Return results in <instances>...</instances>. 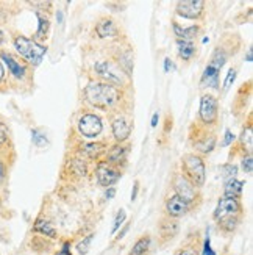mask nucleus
<instances>
[{
    "label": "nucleus",
    "mask_w": 253,
    "mask_h": 255,
    "mask_svg": "<svg viewBox=\"0 0 253 255\" xmlns=\"http://www.w3.org/2000/svg\"><path fill=\"white\" fill-rule=\"evenodd\" d=\"M84 99L92 107L106 110L117 104V101L120 99V91L113 85L91 82L84 88Z\"/></svg>",
    "instance_id": "nucleus-1"
},
{
    "label": "nucleus",
    "mask_w": 253,
    "mask_h": 255,
    "mask_svg": "<svg viewBox=\"0 0 253 255\" xmlns=\"http://www.w3.org/2000/svg\"><path fill=\"white\" fill-rule=\"evenodd\" d=\"M181 166L184 171V177L188 179L194 186H202L206 179V169H205V163L199 157V155L188 153L184 155L181 160Z\"/></svg>",
    "instance_id": "nucleus-2"
},
{
    "label": "nucleus",
    "mask_w": 253,
    "mask_h": 255,
    "mask_svg": "<svg viewBox=\"0 0 253 255\" xmlns=\"http://www.w3.org/2000/svg\"><path fill=\"white\" fill-rule=\"evenodd\" d=\"M14 47L28 63L35 64V66L42 61L44 55H46V52H47L46 46L38 44V42H35L33 39H28L25 36H17L14 39Z\"/></svg>",
    "instance_id": "nucleus-3"
},
{
    "label": "nucleus",
    "mask_w": 253,
    "mask_h": 255,
    "mask_svg": "<svg viewBox=\"0 0 253 255\" xmlns=\"http://www.w3.org/2000/svg\"><path fill=\"white\" fill-rule=\"evenodd\" d=\"M95 72L102 77L103 80H106L108 85H124L125 83V77L122 69H119L116 64L109 63V61H98L94 66Z\"/></svg>",
    "instance_id": "nucleus-4"
},
{
    "label": "nucleus",
    "mask_w": 253,
    "mask_h": 255,
    "mask_svg": "<svg viewBox=\"0 0 253 255\" xmlns=\"http://www.w3.org/2000/svg\"><path fill=\"white\" fill-rule=\"evenodd\" d=\"M241 212H243V207H241L239 199L236 197H222L219 201L216 210H214V219L216 221H221L225 218H232V216H239Z\"/></svg>",
    "instance_id": "nucleus-5"
},
{
    "label": "nucleus",
    "mask_w": 253,
    "mask_h": 255,
    "mask_svg": "<svg viewBox=\"0 0 253 255\" xmlns=\"http://www.w3.org/2000/svg\"><path fill=\"white\" fill-rule=\"evenodd\" d=\"M103 124L98 116L92 115V113H87L83 115L79 121V130L83 136L86 138H95L102 133Z\"/></svg>",
    "instance_id": "nucleus-6"
},
{
    "label": "nucleus",
    "mask_w": 253,
    "mask_h": 255,
    "mask_svg": "<svg viewBox=\"0 0 253 255\" xmlns=\"http://www.w3.org/2000/svg\"><path fill=\"white\" fill-rule=\"evenodd\" d=\"M217 113H219V108H217V101L210 96V94H205L200 99V110H199V116L200 121L203 124H214L217 121Z\"/></svg>",
    "instance_id": "nucleus-7"
},
{
    "label": "nucleus",
    "mask_w": 253,
    "mask_h": 255,
    "mask_svg": "<svg viewBox=\"0 0 253 255\" xmlns=\"http://www.w3.org/2000/svg\"><path fill=\"white\" fill-rule=\"evenodd\" d=\"M173 188H175V191H177V196L181 197L183 201L186 204H192L195 199H197V190H195V186L186 179L184 175H177L175 177V180H173Z\"/></svg>",
    "instance_id": "nucleus-8"
},
{
    "label": "nucleus",
    "mask_w": 253,
    "mask_h": 255,
    "mask_svg": "<svg viewBox=\"0 0 253 255\" xmlns=\"http://www.w3.org/2000/svg\"><path fill=\"white\" fill-rule=\"evenodd\" d=\"M205 8L202 0H183L177 3V14L186 19H199Z\"/></svg>",
    "instance_id": "nucleus-9"
},
{
    "label": "nucleus",
    "mask_w": 253,
    "mask_h": 255,
    "mask_svg": "<svg viewBox=\"0 0 253 255\" xmlns=\"http://www.w3.org/2000/svg\"><path fill=\"white\" fill-rule=\"evenodd\" d=\"M120 179V171H117L108 163H98L97 166V180L102 186H113Z\"/></svg>",
    "instance_id": "nucleus-10"
},
{
    "label": "nucleus",
    "mask_w": 253,
    "mask_h": 255,
    "mask_svg": "<svg viewBox=\"0 0 253 255\" xmlns=\"http://www.w3.org/2000/svg\"><path fill=\"white\" fill-rule=\"evenodd\" d=\"M188 212H189V204H186L183 199L178 197L177 194L172 196L170 199H168L166 213L169 215V218H181Z\"/></svg>",
    "instance_id": "nucleus-11"
},
{
    "label": "nucleus",
    "mask_w": 253,
    "mask_h": 255,
    "mask_svg": "<svg viewBox=\"0 0 253 255\" xmlns=\"http://www.w3.org/2000/svg\"><path fill=\"white\" fill-rule=\"evenodd\" d=\"M131 133V124L124 118H117L113 121V135L116 138L117 142H122L125 139H128Z\"/></svg>",
    "instance_id": "nucleus-12"
},
{
    "label": "nucleus",
    "mask_w": 253,
    "mask_h": 255,
    "mask_svg": "<svg viewBox=\"0 0 253 255\" xmlns=\"http://www.w3.org/2000/svg\"><path fill=\"white\" fill-rule=\"evenodd\" d=\"M0 57L3 58V61L6 63V66H8V71L13 74L16 79H22V77L25 75V72H27V69H25V66H22L20 63H17L13 57H11L9 53H0Z\"/></svg>",
    "instance_id": "nucleus-13"
},
{
    "label": "nucleus",
    "mask_w": 253,
    "mask_h": 255,
    "mask_svg": "<svg viewBox=\"0 0 253 255\" xmlns=\"http://www.w3.org/2000/svg\"><path fill=\"white\" fill-rule=\"evenodd\" d=\"M95 31L100 38H111L117 35V27L114 25V22L111 19H102L97 24Z\"/></svg>",
    "instance_id": "nucleus-14"
},
{
    "label": "nucleus",
    "mask_w": 253,
    "mask_h": 255,
    "mask_svg": "<svg viewBox=\"0 0 253 255\" xmlns=\"http://www.w3.org/2000/svg\"><path fill=\"white\" fill-rule=\"evenodd\" d=\"M160 234L164 240H170L178 234V224L173 219H163L160 224Z\"/></svg>",
    "instance_id": "nucleus-15"
},
{
    "label": "nucleus",
    "mask_w": 253,
    "mask_h": 255,
    "mask_svg": "<svg viewBox=\"0 0 253 255\" xmlns=\"http://www.w3.org/2000/svg\"><path fill=\"white\" fill-rule=\"evenodd\" d=\"M243 188H244V182L235 179H228L224 188V196L225 197H236L239 199V196L243 194Z\"/></svg>",
    "instance_id": "nucleus-16"
},
{
    "label": "nucleus",
    "mask_w": 253,
    "mask_h": 255,
    "mask_svg": "<svg viewBox=\"0 0 253 255\" xmlns=\"http://www.w3.org/2000/svg\"><path fill=\"white\" fill-rule=\"evenodd\" d=\"M173 31L175 35L178 36V39L181 41H191L194 36H197V31H199V27L197 25H191V27H186V28H181L177 22H173Z\"/></svg>",
    "instance_id": "nucleus-17"
},
{
    "label": "nucleus",
    "mask_w": 253,
    "mask_h": 255,
    "mask_svg": "<svg viewBox=\"0 0 253 255\" xmlns=\"http://www.w3.org/2000/svg\"><path fill=\"white\" fill-rule=\"evenodd\" d=\"M33 230L38 232V234H41V235H46V237H50V238H57V232H55L53 226L47 219H38L35 223V226H33Z\"/></svg>",
    "instance_id": "nucleus-18"
},
{
    "label": "nucleus",
    "mask_w": 253,
    "mask_h": 255,
    "mask_svg": "<svg viewBox=\"0 0 253 255\" xmlns=\"http://www.w3.org/2000/svg\"><path fill=\"white\" fill-rule=\"evenodd\" d=\"M177 47H178V55L183 58V60H191L195 53V44L192 41H181L178 39L177 41Z\"/></svg>",
    "instance_id": "nucleus-19"
},
{
    "label": "nucleus",
    "mask_w": 253,
    "mask_h": 255,
    "mask_svg": "<svg viewBox=\"0 0 253 255\" xmlns=\"http://www.w3.org/2000/svg\"><path fill=\"white\" fill-rule=\"evenodd\" d=\"M194 147L199 150V152H202V153H210V152H213L214 150V147H216V136L214 135H210V136H203L202 139H199V141H195V144H194Z\"/></svg>",
    "instance_id": "nucleus-20"
},
{
    "label": "nucleus",
    "mask_w": 253,
    "mask_h": 255,
    "mask_svg": "<svg viewBox=\"0 0 253 255\" xmlns=\"http://www.w3.org/2000/svg\"><path fill=\"white\" fill-rule=\"evenodd\" d=\"M128 153V147L127 146H120V144H116L108 152V161L109 163H120Z\"/></svg>",
    "instance_id": "nucleus-21"
},
{
    "label": "nucleus",
    "mask_w": 253,
    "mask_h": 255,
    "mask_svg": "<svg viewBox=\"0 0 253 255\" xmlns=\"http://www.w3.org/2000/svg\"><path fill=\"white\" fill-rule=\"evenodd\" d=\"M149 248H150V237H142L135 243V246L131 248L130 255H146Z\"/></svg>",
    "instance_id": "nucleus-22"
},
{
    "label": "nucleus",
    "mask_w": 253,
    "mask_h": 255,
    "mask_svg": "<svg viewBox=\"0 0 253 255\" xmlns=\"http://www.w3.org/2000/svg\"><path fill=\"white\" fill-rule=\"evenodd\" d=\"M217 223H219V227H221L224 232H233V230H236V227L239 224V216L225 218V219L217 221Z\"/></svg>",
    "instance_id": "nucleus-23"
},
{
    "label": "nucleus",
    "mask_w": 253,
    "mask_h": 255,
    "mask_svg": "<svg viewBox=\"0 0 253 255\" xmlns=\"http://www.w3.org/2000/svg\"><path fill=\"white\" fill-rule=\"evenodd\" d=\"M225 61H227V55H225V52L221 50V49H217V50L214 52V55H213L210 66H213V68L217 69V71H221V68L225 64Z\"/></svg>",
    "instance_id": "nucleus-24"
},
{
    "label": "nucleus",
    "mask_w": 253,
    "mask_h": 255,
    "mask_svg": "<svg viewBox=\"0 0 253 255\" xmlns=\"http://www.w3.org/2000/svg\"><path fill=\"white\" fill-rule=\"evenodd\" d=\"M38 20H39V27L36 31V38H44L49 30V20H47V17H42L39 14H38Z\"/></svg>",
    "instance_id": "nucleus-25"
},
{
    "label": "nucleus",
    "mask_w": 253,
    "mask_h": 255,
    "mask_svg": "<svg viewBox=\"0 0 253 255\" xmlns=\"http://www.w3.org/2000/svg\"><path fill=\"white\" fill-rule=\"evenodd\" d=\"M94 235H87L86 238H83V241L79 243V246H77V251H79L80 255H86L87 251H89V245H91V241H92Z\"/></svg>",
    "instance_id": "nucleus-26"
},
{
    "label": "nucleus",
    "mask_w": 253,
    "mask_h": 255,
    "mask_svg": "<svg viewBox=\"0 0 253 255\" xmlns=\"http://www.w3.org/2000/svg\"><path fill=\"white\" fill-rule=\"evenodd\" d=\"M103 149V144H86L84 152L89 155V157H94V155H98Z\"/></svg>",
    "instance_id": "nucleus-27"
},
{
    "label": "nucleus",
    "mask_w": 253,
    "mask_h": 255,
    "mask_svg": "<svg viewBox=\"0 0 253 255\" xmlns=\"http://www.w3.org/2000/svg\"><path fill=\"white\" fill-rule=\"evenodd\" d=\"M125 210H119L117 212V216L114 219V226H113V230H111V234H116V232L119 230V227L124 224V221H125Z\"/></svg>",
    "instance_id": "nucleus-28"
},
{
    "label": "nucleus",
    "mask_w": 253,
    "mask_h": 255,
    "mask_svg": "<svg viewBox=\"0 0 253 255\" xmlns=\"http://www.w3.org/2000/svg\"><path fill=\"white\" fill-rule=\"evenodd\" d=\"M222 174H224V177L228 180V179H235L236 177V171H238V168L235 164H225V166H222Z\"/></svg>",
    "instance_id": "nucleus-29"
},
{
    "label": "nucleus",
    "mask_w": 253,
    "mask_h": 255,
    "mask_svg": "<svg viewBox=\"0 0 253 255\" xmlns=\"http://www.w3.org/2000/svg\"><path fill=\"white\" fill-rule=\"evenodd\" d=\"M31 138H33V141H35L36 146H44V144H47V138L44 136L42 133H39L38 130L31 131Z\"/></svg>",
    "instance_id": "nucleus-30"
},
{
    "label": "nucleus",
    "mask_w": 253,
    "mask_h": 255,
    "mask_svg": "<svg viewBox=\"0 0 253 255\" xmlns=\"http://www.w3.org/2000/svg\"><path fill=\"white\" fill-rule=\"evenodd\" d=\"M241 141H243V144H247V149L249 152L252 150V130L247 128L243 131V136H241Z\"/></svg>",
    "instance_id": "nucleus-31"
},
{
    "label": "nucleus",
    "mask_w": 253,
    "mask_h": 255,
    "mask_svg": "<svg viewBox=\"0 0 253 255\" xmlns=\"http://www.w3.org/2000/svg\"><path fill=\"white\" fill-rule=\"evenodd\" d=\"M235 79H236V71L235 69H232L228 72V75H227V79H225V83H224V91H227L230 86H232V83L235 82Z\"/></svg>",
    "instance_id": "nucleus-32"
},
{
    "label": "nucleus",
    "mask_w": 253,
    "mask_h": 255,
    "mask_svg": "<svg viewBox=\"0 0 253 255\" xmlns=\"http://www.w3.org/2000/svg\"><path fill=\"white\" fill-rule=\"evenodd\" d=\"M243 168H244L246 172H252L253 171V158H252V155H247V157H244Z\"/></svg>",
    "instance_id": "nucleus-33"
},
{
    "label": "nucleus",
    "mask_w": 253,
    "mask_h": 255,
    "mask_svg": "<svg viewBox=\"0 0 253 255\" xmlns=\"http://www.w3.org/2000/svg\"><path fill=\"white\" fill-rule=\"evenodd\" d=\"M203 255H216V252L211 249L210 237H206V240H205V245H203Z\"/></svg>",
    "instance_id": "nucleus-34"
},
{
    "label": "nucleus",
    "mask_w": 253,
    "mask_h": 255,
    "mask_svg": "<svg viewBox=\"0 0 253 255\" xmlns=\"http://www.w3.org/2000/svg\"><path fill=\"white\" fill-rule=\"evenodd\" d=\"M175 255H199V254H197V251L194 248H183L175 252Z\"/></svg>",
    "instance_id": "nucleus-35"
},
{
    "label": "nucleus",
    "mask_w": 253,
    "mask_h": 255,
    "mask_svg": "<svg viewBox=\"0 0 253 255\" xmlns=\"http://www.w3.org/2000/svg\"><path fill=\"white\" fill-rule=\"evenodd\" d=\"M8 138V130L3 123H0V144H3Z\"/></svg>",
    "instance_id": "nucleus-36"
},
{
    "label": "nucleus",
    "mask_w": 253,
    "mask_h": 255,
    "mask_svg": "<svg viewBox=\"0 0 253 255\" xmlns=\"http://www.w3.org/2000/svg\"><path fill=\"white\" fill-rule=\"evenodd\" d=\"M235 141V135H233V133L232 131H230V130H227L225 131V139H224V146H228V144H232Z\"/></svg>",
    "instance_id": "nucleus-37"
},
{
    "label": "nucleus",
    "mask_w": 253,
    "mask_h": 255,
    "mask_svg": "<svg viewBox=\"0 0 253 255\" xmlns=\"http://www.w3.org/2000/svg\"><path fill=\"white\" fill-rule=\"evenodd\" d=\"M172 68H173L172 61H170L169 58H166V60H164V69H166V72H169V71H170Z\"/></svg>",
    "instance_id": "nucleus-38"
},
{
    "label": "nucleus",
    "mask_w": 253,
    "mask_h": 255,
    "mask_svg": "<svg viewBox=\"0 0 253 255\" xmlns=\"http://www.w3.org/2000/svg\"><path fill=\"white\" fill-rule=\"evenodd\" d=\"M3 179H5V166L3 163H0V183H2Z\"/></svg>",
    "instance_id": "nucleus-39"
},
{
    "label": "nucleus",
    "mask_w": 253,
    "mask_h": 255,
    "mask_svg": "<svg viewBox=\"0 0 253 255\" xmlns=\"http://www.w3.org/2000/svg\"><path fill=\"white\" fill-rule=\"evenodd\" d=\"M158 121H160V116H158V113H155V115H153V118H152V127H157Z\"/></svg>",
    "instance_id": "nucleus-40"
},
{
    "label": "nucleus",
    "mask_w": 253,
    "mask_h": 255,
    "mask_svg": "<svg viewBox=\"0 0 253 255\" xmlns=\"http://www.w3.org/2000/svg\"><path fill=\"white\" fill-rule=\"evenodd\" d=\"M138 188H139V185H138V182H135L133 193H131V201H135V199H136V194H138Z\"/></svg>",
    "instance_id": "nucleus-41"
},
{
    "label": "nucleus",
    "mask_w": 253,
    "mask_h": 255,
    "mask_svg": "<svg viewBox=\"0 0 253 255\" xmlns=\"http://www.w3.org/2000/svg\"><path fill=\"white\" fill-rule=\"evenodd\" d=\"M114 194H116V190H114V188H109V190L106 191V197H108V199L114 197Z\"/></svg>",
    "instance_id": "nucleus-42"
},
{
    "label": "nucleus",
    "mask_w": 253,
    "mask_h": 255,
    "mask_svg": "<svg viewBox=\"0 0 253 255\" xmlns=\"http://www.w3.org/2000/svg\"><path fill=\"white\" fill-rule=\"evenodd\" d=\"M3 74H5V71H3V66L0 64V82L3 80Z\"/></svg>",
    "instance_id": "nucleus-43"
},
{
    "label": "nucleus",
    "mask_w": 253,
    "mask_h": 255,
    "mask_svg": "<svg viewBox=\"0 0 253 255\" xmlns=\"http://www.w3.org/2000/svg\"><path fill=\"white\" fill-rule=\"evenodd\" d=\"M128 227H130V226H125V229H124V230H122V232H120V235H119V237H117V238H122V237H124V235H125V232H127V230H128Z\"/></svg>",
    "instance_id": "nucleus-44"
},
{
    "label": "nucleus",
    "mask_w": 253,
    "mask_h": 255,
    "mask_svg": "<svg viewBox=\"0 0 253 255\" xmlns=\"http://www.w3.org/2000/svg\"><path fill=\"white\" fill-rule=\"evenodd\" d=\"M252 60H253V58H252V47H250V49H249V53H247V61L250 63Z\"/></svg>",
    "instance_id": "nucleus-45"
},
{
    "label": "nucleus",
    "mask_w": 253,
    "mask_h": 255,
    "mask_svg": "<svg viewBox=\"0 0 253 255\" xmlns=\"http://www.w3.org/2000/svg\"><path fill=\"white\" fill-rule=\"evenodd\" d=\"M3 42V33H2V30H0V44Z\"/></svg>",
    "instance_id": "nucleus-46"
},
{
    "label": "nucleus",
    "mask_w": 253,
    "mask_h": 255,
    "mask_svg": "<svg viewBox=\"0 0 253 255\" xmlns=\"http://www.w3.org/2000/svg\"><path fill=\"white\" fill-rule=\"evenodd\" d=\"M57 255H66V254H63V252H58Z\"/></svg>",
    "instance_id": "nucleus-47"
}]
</instances>
